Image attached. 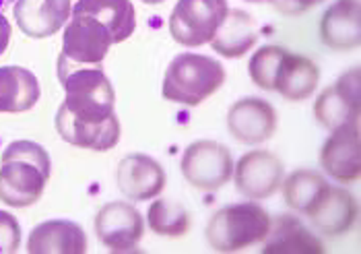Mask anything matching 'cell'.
<instances>
[{"instance_id": "obj_1", "label": "cell", "mask_w": 361, "mask_h": 254, "mask_svg": "<svg viewBox=\"0 0 361 254\" xmlns=\"http://www.w3.org/2000/svg\"><path fill=\"white\" fill-rule=\"evenodd\" d=\"M58 79L64 89L60 110L83 124H106L114 118L116 93L106 73L97 66L75 64L64 56L58 58Z\"/></svg>"}, {"instance_id": "obj_2", "label": "cell", "mask_w": 361, "mask_h": 254, "mask_svg": "<svg viewBox=\"0 0 361 254\" xmlns=\"http://www.w3.org/2000/svg\"><path fill=\"white\" fill-rule=\"evenodd\" d=\"M225 83V68L219 60L204 54H180L166 71L161 95L167 102L195 108Z\"/></svg>"}, {"instance_id": "obj_3", "label": "cell", "mask_w": 361, "mask_h": 254, "mask_svg": "<svg viewBox=\"0 0 361 254\" xmlns=\"http://www.w3.org/2000/svg\"><path fill=\"white\" fill-rule=\"evenodd\" d=\"M271 215L256 202H238L219 209L207 224V242L217 253H238L264 242Z\"/></svg>"}, {"instance_id": "obj_4", "label": "cell", "mask_w": 361, "mask_h": 254, "mask_svg": "<svg viewBox=\"0 0 361 254\" xmlns=\"http://www.w3.org/2000/svg\"><path fill=\"white\" fill-rule=\"evenodd\" d=\"M227 11V0H178L169 15V33L188 48L211 44Z\"/></svg>"}, {"instance_id": "obj_5", "label": "cell", "mask_w": 361, "mask_h": 254, "mask_svg": "<svg viewBox=\"0 0 361 254\" xmlns=\"http://www.w3.org/2000/svg\"><path fill=\"white\" fill-rule=\"evenodd\" d=\"M180 169L190 186L204 193H215L233 176L231 151L215 141L190 143L184 149Z\"/></svg>"}, {"instance_id": "obj_6", "label": "cell", "mask_w": 361, "mask_h": 254, "mask_svg": "<svg viewBox=\"0 0 361 254\" xmlns=\"http://www.w3.org/2000/svg\"><path fill=\"white\" fill-rule=\"evenodd\" d=\"M360 68H351L326 87L314 102V118L320 126L334 131L360 122Z\"/></svg>"}, {"instance_id": "obj_7", "label": "cell", "mask_w": 361, "mask_h": 254, "mask_svg": "<svg viewBox=\"0 0 361 254\" xmlns=\"http://www.w3.org/2000/svg\"><path fill=\"white\" fill-rule=\"evenodd\" d=\"M95 234L111 253H133L145 234V222L139 209H135L130 202L116 200L97 211Z\"/></svg>"}, {"instance_id": "obj_8", "label": "cell", "mask_w": 361, "mask_h": 254, "mask_svg": "<svg viewBox=\"0 0 361 254\" xmlns=\"http://www.w3.org/2000/svg\"><path fill=\"white\" fill-rule=\"evenodd\" d=\"M285 178V166L275 153L256 149L240 157L233 166L235 188L252 200L273 197Z\"/></svg>"}, {"instance_id": "obj_9", "label": "cell", "mask_w": 361, "mask_h": 254, "mask_svg": "<svg viewBox=\"0 0 361 254\" xmlns=\"http://www.w3.org/2000/svg\"><path fill=\"white\" fill-rule=\"evenodd\" d=\"M114 44L110 31L87 15H73L64 25L60 56L85 66L99 64Z\"/></svg>"}, {"instance_id": "obj_10", "label": "cell", "mask_w": 361, "mask_h": 254, "mask_svg": "<svg viewBox=\"0 0 361 254\" xmlns=\"http://www.w3.org/2000/svg\"><path fill=\"white\" fill-rule=\"evenodd\" d=\"M48 180L50 174L29 159H0V200L8 207L23 209L37 202Z\"/></svg>"}, {"instance_id": "obj_11", "label": "cell", "mask_w": 361, "mask_h": 254, "mask_svg": "<svg viewBox=\"0 0 361 254\" xmlns=\"http://www.w3.org/2000/svg\"><path fill=\"white\" fill-rule=\"evenodd\" d=\"M227 131L242 145L269 141L277 131V112L273 104L260 97H244L227 112Z\"/></svg>"}, {"instance_id": "obj_12", "label": "cell", "mask_w": 361, "mask_h": 254, "mask_svg": "<svg viewBox=\"0 0 361 254\" xmlns=\"http://www.w3.org/2000/svg\"><path fill=\"white\" fill-rule=\"evenodd\" d=\"M116 184L126 198L142 202L155 198L166 188V169L145 153L126 155L116 169Z\"/></svg>"}, {"instance_id": "obj_13", "label": "cell", "mask_w": 361, "mask_h": 254, "mask_svg": "<svg viewBox=\"0 0 361 254\" xmlns=\"http://www.w3.org/2000/svg\"><path fill=\"white\" fill-rule=\"evenodd\" d=\"M306 217L322 236L336 238L347 234L355 224L357 200L349 190L329 184L324 193L310 207Z\"/></svg>"}, {"instance_id": "obj_14", "label": "cell", "mask_w": 361, "mask_h": 254, "mask_svg": "<svg viewBox=\"0 0 361 254\" xmlns=\"http://www.w3.org/2000/svg\"><path fill=\"white\" fill-rule=\"evenodd\" d=\"M320 166L331 178L343 184L360 178V124L334 128L320 151Z\"/></svg>"}, {"instance_id": "obj_15", "label": "cell", "mask_w": 361, "mask_h": 254, "mask_svg": "<svg viewBox=\"0 0 361 254\" xmlns=\"http://www.w3.org/2000/svg\"><path fill=\"white\" fill-rule=\"evenodd\" d=\"M75 0H15L17 28L29 37L42 40L58 33L73 17Z\"/></svg>"}, {"instance_id": "obj_16", "label": "cell", "mask_w": 361, "mask_h": 254, "mask_svg": "<svg viewBox=\"0 0 361 254\" xmlns=\"http://www.w3.org/2000/svg\"><path fill=\"white\" fill-rule=\"evenodd\" d=\"M27 253L83 254L87 253V236H85L83 227L68 219L42 222L29 234Z\"/></svg>"}, {"instance_id": "obj_17", "label": "cell", "mask_w": 361, "mask_h": 254, "mask_svg": "<svg viewBox=\"0 0 361 254\" xmlns=\"http://www.w3.org/2000/svg\"><path fill=\"white\" fill-rule=\"evenodd\" d=\"M320 37L331 50H353L361 42L360 0H336L322 15Z\"/></svg>"}, {"instance_id": "obj_18", "label": "cell", "mask_w": 361, "mask_h": 254, "mask_svg": "<svg viewBox=\"0 0 361 254\" xmlns=\"http://www.w3.org/2000/svg\"><path fill=\"white\" fill-rule=\"evenodd\" d=\"M73 15H87L110 31L114 44L128 40L137 29V13L130 0H75Z\"/></svg>"}, {"instance_id": "obj_19", "label": "cell", "mask_w": 361, "mask_h": 254, "mask_svg": "<svg viewBox=\"0 0 361 254\" xmlns=\"http://www.w3.org/2000/svg\"><path fill=\"white\" fill-rule=\"evenodd\" d=\"M262 253L267 254H322L320 240L293 215H279L271 219V229L264 238Z\"/></svg>"}, {"instance_id": "obj_20", "label": "cell", "mask_w": 361, "mask_h": 254, "mask_svg": "<svg viewBox=\"0 0 361 254\" xmlns=\"http://www.w3.org/2000/svg\"><path fill=\"white\" fill-rule=\"evenodd\" d=\"M56 131L66 143L91 149V151H110L120 141V120L114 118L106 124H83L73 120L64 110L58 108L54 118Z\"/></svg>"}, {"instance_id": "obj_21", "label": "cell", "mask_w": 361, "mask_h": 254, "mask_svg": "<svg viewBox=\"0 0 361 254\" xmlns=\"http://www.w3.org/2000/svg\"><path fill=\"white\" fill-rule=\"evenodd\" d=\"M320 81V68L314 60L302 54H291L289 50L285 52L281 68H279L275 91H279L285 99L291 102H302L307 99Z\"/></svg>"}, {"instance_id": "obj_22", "label": "cell", "mask_w": 361, "mask_h": 254, "mask_svg": "<svg viewBox=\"0 0 361 254\" xmlns=\"http://www.w3.org/2000/svg\"><path fill=\"white\" fill-rule=\"evenodd\" d=\"M42 95L37 77L23 66H0V112L31 110Z\"/></svg>"}, {"instance_id": "obj_23", "label": "cell", "mask_w": 361, "mask_h": 254, "mask_svg": "<svg viewBox=\"0 0 361 254\" xmlns=\"http://www.w3.org/2000/svg\"><path fill=\"white\" fill-rule=\"evenodd\" d=\"M258 33L254 19L246 11H227L223 23L211 40V48L225 58H242L256 44Z\"/></svg>"}, {"instance_id": "obj_24", "label": "cell", "mask_w": 361, "mask_h": 254, "mask_svg": "<svg viewBox=\"0 0 361 254\" xmlns=\"http://www.w3.org/2000/svg\"><path fill=\"white\" fill-rule=\"evenodd\" d=\"M326 186H329L326 178L312 169H298L291 176L283 178V184H281L287 207H291L293 211L302 215H306L310 207L324 193Z\"/></svg>"}, {"instance_id": "obj_25", "label": "cell", "mask_w": 361, "mask_h": 254, "mask_svg": "<svg viewBox=\"0 0 361 254\" xmlns=\"http://www.w3.org/2000/svg\"><path fill=\"white\" fill-rule=\"evenodd\" d=\"M147 222H149V229L155 231L157 236L180 238L190 227V215L182 205L166 198H157L149 207Z\"/></svg>"}, {"instance_id": "obj_26", "label": "cell", "mask_w": 361, "mask_h": 254, "mask_svg": "<svg viewBox=\"0 0 361 254\" xmlns=\"http://www.w3.org/2000/svg\"><path fill=\"white\" fill-rule=\"evenodd\" d=\"M285 52L287 50L281 46H262L260 50L254 52L250 64H248V71H250L252 81L256 87H260L264 91H275L279 68H281Z\"/></svg>"}, {"instance_id": "obj_27", "label": "cell", "mask_w": 361, "mask_h": 254, "mask_svg": "<svg viewBox=\"0 0 361 254\" xmlns=\"http://www.w3.org/2000/svg\"><path fill=\"white\" fill-rule=\"evenodd\" d=\"M21 246V227L19 222L6 213L0 211V254H13Z\"/></svg>"}, {"instance_id": "obj_28", "label": "cell", "mask_w": 361, "mask_h": 254, "mask_svg": "<svg viewBox=\"0 0 361 254\" xmlns=\"http://www.w3.org/2000/svg\"><path fill=\"white\" fill-rule=\"evenodd\" d=\"M267 2L273 4L275 11H279V13L295 17V15H304L310 8L322 4L324 0H267Z\"/></svg>"}, {"instance_id": "obj_29", "label": "cell", "mask_w": 361, "mask_h": 254, "mask_svg": "<svg viewBox=\"0 0 361 254\" xmlns=\"http://www.w3.org/2000/svg\"><path fill=\"white\" fill-rule=\"evenodd\" d=\"M11 33H13V29H11V23H8V19L2 15V11H0V56L6 52V48H8V42H11Z\"/></svg>"}, {"instance_id": "obj_30", "label": "cell", "mask_w": 361, "mask_h": 254, "mask_svg": "<svg viewBox=\"0 0 361 254\" xmlns=\"http://www.w3.org/2000/svg\"><path fill=\"white\" fill-rule=\"evenodd\" d=\"M13 2H15V0H0V11H2V8H6V6H8V4H13Z\"/></svg>"}, {"instance_id": "obj_31", "label": "cell", "mask_w": 361, "mask_h": 254, "mask_svg": "<svg viewBox=\"0 0 361 254\" xmlns=\"http://www.w3.org/2000/svg\"><path fill=\"white\" fill-rule=\"evenodd\" d=\"M145 4H161V2H166V0H142Z\"/></svg>"}, {"instance_id": "obj_32", "label": "cell", "mask_w": 361, "mask_h": 254, "mask_svg": "<svg viewBox=\"0 0 361 254\" xmlns=\"http://www.w3.org/2000/svg\"><path fill=\"white\" fill-rule=\"evenodd\" d=\"M248 2H262V0H248Z\"/></svg>"}]
</instances>
